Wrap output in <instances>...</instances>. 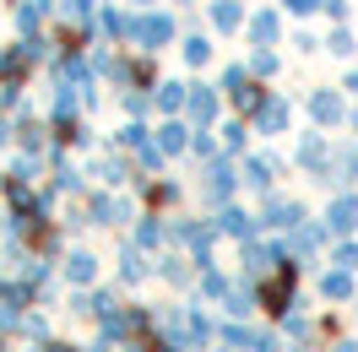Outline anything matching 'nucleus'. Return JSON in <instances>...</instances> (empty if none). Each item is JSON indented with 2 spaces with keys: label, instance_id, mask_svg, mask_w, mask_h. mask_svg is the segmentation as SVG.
<instances>
[{
  "label": "nucleus",
  "instance_id": "obj_1",
  "mask_svg": "<svg viewBox=\"0 0 358 352\" xmlns=\"http://www.w3.org/2000/svg\"><path fill=\"white\" fill-rule=\"evenodd\" d=\"M336 352H358V342H342V347H336Z\"/></svg>",
  "mask_w": 358,
  "mask_h": 352
}]
</instances>
